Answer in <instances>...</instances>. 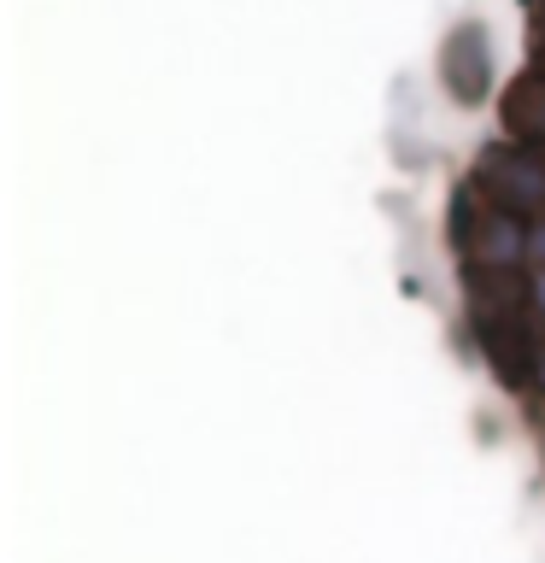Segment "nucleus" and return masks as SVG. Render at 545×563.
Listing matches in <instances>:
<instances>
[{
	"label": "nucleus",
	"instance_id": "obj_1",
	"mask_svg": "<svg viewBox=\"0 0 545 563\" xmlns=\"http://www.w3.org/2000/svg\"><path fill=\"white\" fill-rule=\"evenodd\" d=\"M481 188L504 211H540L545 206V158L534 147H492L481 158Z\"/></svg>",
	"mask_w": 545,
	"mask_h": 563
},
{
	"label": "nucleus",
	"instance_id": "obj_2",
	"mask_svg": "<svg viewBox=\"0 0 545 563\" xmlns=\"http://www.w3.org/2000/svg\"><path fill=\"white\" fill-rule=\"evenodd\" d=\"M440 77L464 106L487 100L492 88V47H487V24H457L440 47Z\"/></svg>",
	"mask_w": 545,
	"mask_h": 563
},
{
	"label": "nucleus",
	"instance_id": "obj_3",
	"mask_svg": "<svg viewBox=\"0 0 545 563\" xmlns=\"http://www.w3.org/2000/svg\"><path fill=\"white\" fill-rule=\"evenodd\" d=\"M475 235H464V253L475 271H510V264L522 258V246H527V229L516 211H504V206H492L481 211V218H469Z\"/></svg>",
	"mask_w": 545,
	"mask_h": 563
},
{
	"label": "nucleus",
	"instance_id": "obj_4",
	"mask_svg": "<svg viewBox=\"0 0 545 563\" xmlns=\"http://www.w3.org/2000/svg\"><path fill=\"white\" fill-rule=\"evenodd\" d=\"M504 130L522 147H545V77H516L504 95Z\"/></svg>",
	"mask_w": 545,
	"mask_h": 563
},
{
	"label": "nucleus",
	"instance_id": "obj_5",
	"mask_svg": "<svg viewBox=\"0 0 545 563\" xmlns=\"http://www.w3.org/2000/svg\"><path fill=\"white\" fill-rule=\"evenodd\" d=\"M534 294H540V311H545V276H540V288H534Z\"/></svg>",
	"mask_w": 545,
	"mask_h": 563
},
{
	"label": "nucleus",
	"instance_id": "obj_6",
	"mask_svg": "<svg viewBox=\"0 0 545 563\" xmlns=\"http://www.w3.org/2000/svg\"><path fill=\"white\" fill-rule=\"evenodd\" d=\"M534 376H540V382H545V358H540V364H534Z\"/></svg>",
	"mask_w": 545,
	"mask_h": 563
}]
</instances>
